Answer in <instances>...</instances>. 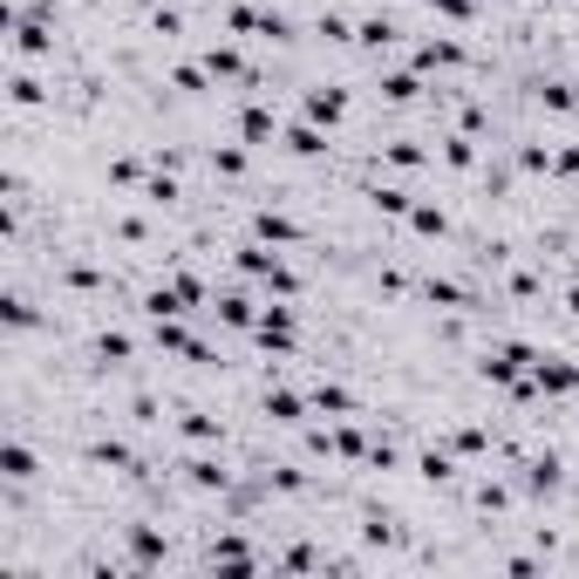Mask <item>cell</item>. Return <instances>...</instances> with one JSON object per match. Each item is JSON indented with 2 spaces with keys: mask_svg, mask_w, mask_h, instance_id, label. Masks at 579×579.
I'll use <instances>...</instances> for the list:
<instances>
[{
  "mask_svg": "<svg viewBox=\"0 0 579 579\" xmlns=\"http://www.w3.org/2000/svg\"><path fill=\"white\" fill-rule=\"evenodd\" d=\"M253 341H259L274 362H293V355H300V300H266L259 321H253Z\"/></svg>",
  "mask_w": 579,
  "mask_h": 579,
  "instance_id": "1",
  "label": "cell"
},
{
  "mask_svg": "<svg viewBox=\"0 0 579 579\" xmlns=\"http://www.w3.org/2000/svg\"><path fill=\"white\" fill-rule=\"evenodd\" d=\"M253 239L280 246V253H300V246H307V225H300L293 212H280V205H259V212H253Z\"/></svg>",
  "mask_w": 579,
  "mask_h": 579,
  "instance_id": "2",
  "label": "cell"
},
{
  "mask_svg": "<svg viewBox=\"0 0 579 579\" xmlns=\"http://www.w3.org/2000/svg\"><path fill=\"white\" fill-rule=\"evenodd\" d=\"M239 143H253V150H274V143H280V116H274V103H266V96H246V109H239Z\"/></svg>",
  "mask_w": 579,
  "mask_h": 579,
  "instance_id": "3",
  "label": "cell"
},
{
  "mask_svg": "<svg viewBox=\"0 0 579 579\" xmlns=\"http://www.w3.org/2000/svg\"><path fill=\"white\" fill-rule=\"evenodd\" d=\"M559 484H566V463H559V450H538V457H525V471H518V491H525V497H559Z\"/></svg>",
  "mask_w": 579,
  "mask_h": 579,
  "instance_id": "4",
  "label": "cell"
},
{
  "mask_svg": "<svg viewBox=\"0 0 579 579\" xmlns=\"http://www.w3.org/2000/svg\"><path fill=\"white\" fill-rule=\"evenodd\" d=\"M471 62V49L457 42V34H430V42H416V55H409V68H422V75H443V68H463Z\"/></svg>",
  "mask_w": 579,
  "mask_h": 579,
  "instance_id": "5",
  "label": "cell"
},
{
  "mask_svg": "<svg viewBox=\"0 0 579 579\" xmlns=\"http://www.w3.org/2000/svg\"><path fill=\"white\" fill-rule=\"evenodd\" d=\"M83 457L96 463V471H116V478H143V471H150V463H143V457H137V450H130L124 437H96V443H89Z\"/></svg>",
  "mask_w": 579,
  "mask_h": 579,
  "instance_id": "6",
  "label": "cell"
},
{
  "mask_svg": "<svg viewBox=\"0 0 579 579\" xmlns=\"http://www.w3.org/2000/svg\"><path fill=\"white\" fill-rule=\"evenodd\" d=\"M532 382H538L546 396H579V362H572V355H546V347H538Z\"/></svg>",
  "mask_w": 579,
  "mask_h": 579,
  "instance_id": "7",
  "label": "cell"
},
{
  "mask_svg": "<svg viewBox=\"0 0 579 579\" xmlns=\"http://www.w3.org/2000/svg\"><path fill=\"white\" fill-rule=\"evenodd\" d=\"M171 566V538L158 525H130V572H164Z\"/></svg>",
  "mask_w": 579,
  "mask_h": 579,
  "instance_id": "8",
  "label": "cell"
},
{
  "mask_svg": "<svg viewBox=\"0 0 579 579\" xmlns=\"http://www.w3.org/2000/svg\"><path fill=\"white\" fill-rule=\"evenodd\" d=\"M300 116H314L321 130H334V124H347V89L341 83H314L300 96Z\"/></svg>",
  "mask_w": 579,
  "mask_h": 579,
  "instance_id": "9",
  "label": "cell"
},
{
  "mask_svg": "<svg viewBox=\"0 0 579 579\" xmlns=\"http://www.w3.org/2000/svg\"><path fill=\"white\" fill-rule=\"evenodd\" d=\"M266 422H280V430H307V416H314V396H300V389H266Z\"/></svg>",
  "mask_w": 579,
  "mask_h": 579,
  "instance_id": "10",
  "label": "cell"
},
{
  "mask_svg": "<svg viewBox=\"0 0 579 579\" xmlns=\"http://www.w3.org/2000/svg\"><path fill=\"white\" fill-rule=\"evenodd\" d=\"M280 143L293 150V158H307V164L328 158V130L314 124V116H293V124H280Z\"/></svg>",
  "mask_w": 579,
  "mask_h": 579,
  "instance_id": "11",
  "label": "cell"
},
{
  "mask_svg": "<svg viewBox=\"0 0 579 579\" xmlns=\"http://www.w3.org/2000/svg\"><path fill=\"white\" fill-rule=\"evenodd\" d=\"M0 478H8V491L34 484V478H42V457H34L21 437H8V443H0Z\"/></svg>",
  "mask_w": 579,
  "mask_h": 579,
  "instance_id": "12",
  "label": "cell"
},
{
  "mask_svg": "<svg viewBox=\"0 0 579 579\" xmlns=\"http://www.w3.org/2000/svg\"><path fill=\"white\" fill-rule=\"evenodd\" d=\"M0 321H8V334L21 341V334H34V328H42V307H34L21 287H8V300H0Z\"/></svg>",
  "mask_w": 579,
  "mask_h": 579,
  "instance_id": "13",
  "label": "cell"
},
{
  "mask_svg": "<svg viewBox=\"0 0 579 579\" xmlns=\"http://www.w3.org/2000/svg\"><path fill=\"white\" fill-rule=\"evenodd\" d=\"M375 83H382V89H375L382 103H396V109H403V103H416V96H422V68H382Z\"/></svg>",
  "mask_w": 579,
  "mask_h": 579,
  "instance_id": "14",
  "label": "cell"
},
{
  "mask_svg": "<svg viewBox=\"0 0 579 579\" xmlns=\"http://www.w3.org/2000/svg\"><path fill=\"white\" fill-rule=\"evenodd\" d=\"M178 471H184V484H191V491H232V471H225L218 457H184Z\"/></svg>",
  "mask_w": 579,
  "mask_h": 579,
  "instance_id": "15",
  "label": "cell"
},
{
  "mask_svg": "<svg viewBox=\"0 0 579 579\" xmlns=\"http://www.w3.org/2000/svg\"><path fill=\"white\" fill-rule=\"evenodd\" d=\"M396 34H403V28H396L389 14H368V21H355V49H368V55H389V49H396Z\"/></svg>",
  "mask_w": 579,
  "mask_h": 579,
  "instance_id": "16",
  "label": "cell"
},
{
  "mask_svg": "<svg viewBox=\"0 0 579 579\" xmlns=\"http://www.w3.org/2000/svg\"><path fill=\"white\" fill-rule=\"evenodd\" d=\"M130 362H137V341L124 328H103L96 334V368H130Z\"/></svg>",
  "mask_w": 579,
  "mask_h": 579,
  "instance_id": "17",
  "label": "cell"
},
{
  "mask_svg": "<svg viewBox=\"0 0 579 579\" xmlns=\"http://www.w3.org/2000/svg\"><path fill=\"white\" fill-rule=\"evenodd\" d=\"M314 416H362V403L347 382H314Z\"/></svg>",
  "mask_w": 579,
  "mask_h": 579,
  "instance_id": "18",
  "label": "cell"
},
{
  "mask_svg": "<svg viewBox=\"0 0 579 579\" xmlns=\"http://www.w3.org/2000/svg\"><path fill=\"white\" fill-rule=\"evenodd\" d=\"M137 199H143L150 212H171V205L184 199V184H178V171H150V178H143V191H137Z\"/></svg>",
  "mask_w": 579,
  "mask_h": 579,
  "instance_id": "19",
  "label": "cell"
},
{
  "mask_svg": "<svg viewBox=\"0 0 579 579\" xmlns=\"http://www.w3.org/2000/svg\"><path fill=\"white\" fill-rule=\"evenodd\" d=\"M246 171H253V143H218V150H212V178L239 184Z\"/></svg>",
  "mask_w": 579,
  "mask_h": 579,
  "instance_id": "20",
  "label": "cell"
},
{
  "mask_svg": "<svg viewBox=\"0 0 579 579\" xmlns=\"http://www.w3.org/2000/svg\"><path fill=\"white\" fill-rule=\"evenodd\" d=\"M416 478H422V484H450V478H457V450H450V443H430V450L416 457Z\"/></svg>",
  "mask_w": 579,
  "mask_h": 579,
  "instance_id": "21",
  "label": "cell"
},
{
  "mask_svg": "<svg viewBox=\"0 0 579 579\" xmlns=\"http://www.w3.org/2000/svg\"><path fill=\"white\" fill-rule=\"evenodd\" d=\"M403 225L416 232V239H443V232H450V212H443V205H430V199H416Z\"/></svg>",
  "mask_w": 579,
  "mask_h": 579,
  "instance_id": "22",
  "label": "cell"
},
{
  "mask_svg": "<svg viewBox=\"0 0 579 579\" xmlns=\"http://www.w3.org/2000/svg\"><path fill=\"white\" fill-rule=\"evenodd\" d=\"M178 437H184V443H225V416H212V409H191V416L178 422Z\"/></svg>",
  "mask_w": 579,
  "mask_h": 579,
  "instance_id": "23",
  "label": "cell"
},
{
  "mask_svg": "<svg viewBox=\"0 0 579 579\" xmlns=\"http://www.w3.org/2000/svg\"><path fill=\"white\" fill-rule=\"evenodd\" d=\"M382 164H396V171H422V164H430V150H422L416 137H389V143H382Z\"/></svg>",
  "mask_w": 579,
  "mask_h": 579,
  "instance_id": "24",
  "label": "cell"
},
{
  "mask_svg": "<svg viewBox=\"0 0 579 579\" xmlns=\"http://www.w3.org/2000/svg\"><path fill=\"white\" fill-rule=\"evenodd\" d=\"M212 314H218L225 328H246V334H253V321H259V307H253L246 293H218V300H212Z\"/></svg>",
  "mask_w": 579,
  "mask_h": 579,
  "instance_id": "25",
  "label": "cell"
},
{
  "mask_svg": "<svg viewBox=\"0 0 579 579\" xmlns=\"http://www.w3.org/2000/svg\"><path fill=\"white\" fill-rule=\"evenodd\" d=\"M171 89H184V96H212L218 83H212L205 62H171Z\"/></svg>",
  "mask_w": 579,
  "mask_h": 579,
  "instance_id": "26",
  "label": "cell"
},
{
  "mask_svg": "<svg viewBox=\"0 0 579 579\" xmlns=\"http://www.w3.org/2000/svg\"><path fill=\"white\" fill-rule=\"evenodd\" d=\"M443 164L450 171H478V137L471 130H443Z\"/></svg>",
  "mask_w": 579,
  "mask_h": 579,
  "instance_id": "27",
  "label": "cell"
},
{
  "mask_svg": "<svg viewBox=\"0 0 579 579\" xmlns=\"http://www.w3.org/2000/svg\"><path fill=\"white\" fill-rule=\"evenodd\" d=\"M368 205H375L382 218H409V205H416V191H403V184H375V191H368Z\"/></svg>",
  "mask_w": 579,
  "mask_h": 579,
  "instance_id": "28",
  "label": "cell"
},
{
  "mask_svg": "<svg viewBox=\"0 0 579 579\" xmlns=\"http://www.w3.org/2000/svg\"><path fill=\"white\" fill-rule=\"evenodd\" d=\"M143 178L150 171H143V158H130V150H124V158H109V184L116 191H143Z\"/></svg>",
  "mask_w": 579,
  "mask_h": 579,
  "instance_id": "29",
  "label": "cell"
},
{
  "mask_svg": "<svg viewBox=\"0 0 579 579\" xmlns=\"http://www.w3.org/2000/svg\"><path fill=\"white\" fill-rule=\"evenodd\" d=\"M532 96H538V103H546L553 116H572V109H579V96H572V83H532Z\"/></svg>",
  "mask_w": 579,
  "mask_h": 579,
  "instance_id": "30",
  "label": "cell"
},
{
  "mask_svg": "<svg viewBox=\"0 0 579 579\" xmlns=\"http://www.w3.org/2000/svg\"><path fill=\"white\" fill-rule=\"evenodd\" d=\"M450 450L457 457H484L491 450V430H484V422H463V430H450Z\"/></svg>",
  "mask_w": 579,
  "mask_h": 579,
  "instance_id": "31",
  "label": "cell"
},
{
  "mask_svg": "<svg viewBox=\"0 0 579 579\" xmlns=\"http://www.w3.org/2000/svg\"><path fill=\"white\" fill-rule=\"evenodd\" d=\"M130 422H137V430H158V422H164V403L150 396V389H137V396H130Z\"/></svg>",
  "mask_w": 579,
  "mask_h": 579,
  "instance_id": "32",
  "label": "cell"
},
{
  "mask_svg": "<svg viewBox=\"0 0 579 579\" xmlns=\"http://www.w3.org/2000/svg\"><path fill=\"white\" fill-rule=\"evenodd\" d=\"M518 171H532V178L546 171V178H553V143H525V150H518Z\"/></svg>",
  "mask_w": 579,
  "mask_h": 579,
  "instance_id": "33",
  "label": "cell"
},
{
  "mask_svg": "<svg viewBox=\"0 0 579 579\" xmlns=\"http://www.w3.org/2000/svg\"><path fill=\"white\" fill-rule=\"evenodd\" d=\"M362 532H368V546H396V538H403L389 512H368V525H362Z\"/></svg>",
  "mask_w": 579,
  "mask_h": 579,
  "instance_id": "34",
  "label": "cell"
},
{
  "mask_svg": "<svg viewBox=\"0 0 579 579\" xmlns=\"http://www.w3.org/2000/svg\"><path fill=\"white\" fill-rule=\"evenodd\" d=\"M422 8H437L443 21H478V0H422Z\"/></svg>",
  "mask_w": 579,
  "mask_h": 579,
  "instance_id": "35",
  "label": "cell"
},
{
  "mask_svg": "<svg viewBox=\"0 0 579 579\" xmlns=\"http://www.w3.org/2000/svg\"><path fill=\"white\" fill-rule=\"evenodd\" d=\"M150 34H164V42H171V34H184V14L178 8H150Z\"/></svg>",
  "mask_w": 579,
  "mask_h": 579,
  "instance_id": "36",
  "label": "cell"
},
{
  "mask_svg": "<svg viewBox=\"0 0 579 579\" xmlns=\"http://www.w3.org/2000/svg\"><path fill=\"white\" fill-rule=\"evenodd\" d=\"M505 505H512V491L484 478V484H478V512H505Z\"/></svg>",
  "mask_w": 579,
  "mask_h": 579,
  "instance_id": "37",
  "label": "cell"
},
{
  "mask_svg": "<svg viewBox=\"0 0 579 579\" xmlns=\"http://www.w3.org/2000/svg\"><path fill=\"white\" fill-rule=\"evenodd\" d=\"M553 178H579V143H566V150H553Z\"/></svg>",
  "mask_w": 579,
  "mask_h": 579,
  "instance_id": "38",
  "label": "cell"
},
{
  "mask_svg": "<svg viewBox=\"0 0 579 579\" xmlns=\"http://www.w3.org/2000/svg\"><path fill=\"white\" fill-rule=\"evenodd\" d=\"M566 314H579V280H572V287H566Z\"/></svg>",
  "mask_w": 579,
  "mask_h": 579,
  "instance_id": "39",
  "label": "cell"
}]
</instances>
